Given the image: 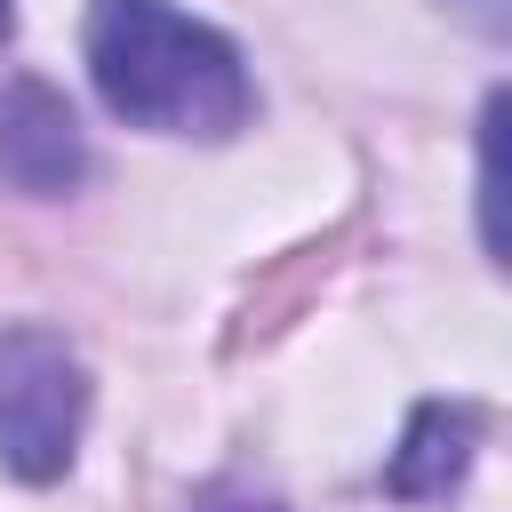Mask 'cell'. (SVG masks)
Instances as JSON below:
<instances>
[{"label": "cell", "instance_id": "1", "mask_svg": "<svg viewBox=\"0 0 512 512\" xmlns=\"http://www.w3.org/2000/svg\"><path fill=\"white\" fill-rule=\"evenodd\" d=\"M80 48L104 112H120L128 128L224 144L256 120V80L240 40L176 0H88Z\"/></svg>", "mask_w": 512, "mask_h": 512}, {"label": "cell", "instance_id": "2", "mask_svg": "<svg viewBox=\"0 0 512 512\" xmlns=\"http://www.w3.org/2000/svg\"><path fill=\"white\" fill-rule=\"evenodd\" d=\"M80 424H88V368L80 352L40 328L16 320L0 328V464L32 488L64 480L80 456Z\"/></svg>", "mask_w": 512, "mask_h": 512}, {"label": "cell", "instance_id": "3", "mask_svg": "<svg viewBox=\"0 0 512 512\" xmlns=\"http://www.w3.org/2000/svg\"><path fill=\"white\" fill-rule=\"evenodd\" d=\"M0 176L32 200H64L88 176V136L72 104L48 80H8L0 88Z\"/></svg>", "mask_w": 512, "mask_h": 512}, {"label": "cell", "instance_id": "4", "mask_svg": "<svg viewBox=\"0 0 512 512\" xmlns=\"http://www.w3.org/2000/svg\"><path fill=\"white\" fill-rule=\"evenodd\" d=\"M472 448H480V416L456 400H424L416 416H408V440L392 448V464H384V488L392 496H448L456 480H464V464H472Z\"/></svg>", "mask_w": 512, "mask_h": 512}, {"label": "cell", "instance_id": "5", "mask_svg": "<svg viewBox=\"0 0 512 512\" xmlns=\"http://www.w3.org/2000/svg\"><path fill=\"white\" fill-rule=\"evenodd\" d=\"M496 120H504V96H488V112H480V240H488V256L504 248V232H496Z\"/></svg>", "mask_w": 512, "mask_h": 512}, {"label": "cell", "instance_id": "6", "mask_svg": "<svg viewBox=\"0 0 512 512\" xmlns=\"http://www.w3.org/2000/svg\"><path fill=\"white\" fill-rule=\"evenodd\" d=\"M200 512H280V504H264V496H232V488H224V496H208Z\"/></svg>", "mask_w": 512, "mask_h": 512}, {"label": "cell", "instance_id": "7", "mask_svg": "<svg viewBox=\"0 0 512 512\" xmlns=\"http://www.w3.org/2000/svg\"><path fill=\"white\" fill-rule=\"evenodd\" d=\"M8 32H16V0H0V40H8Z\"/></svg>", "mask_w": 512, "mask_h": 512}]
</instances>
